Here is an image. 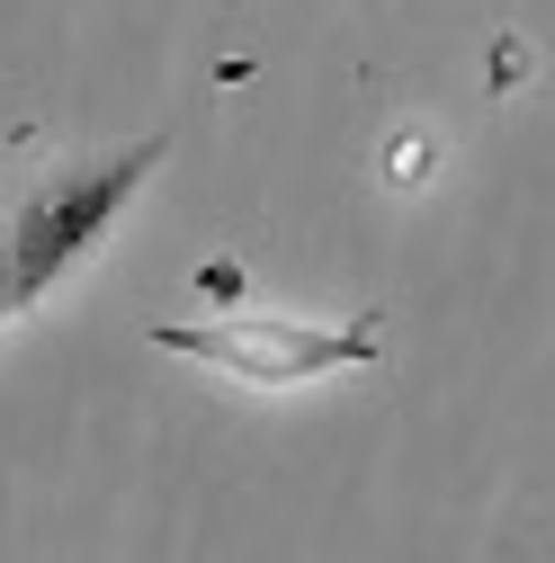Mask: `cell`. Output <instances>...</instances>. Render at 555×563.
Segmentation results:
<instances>
[{"mask_svg":"<svg viewBox=\"0 0 555 563\" xmlns=\"http://www.w3.org/2000/svg\"><path fill=\"white\" fill-rule=\"evenodd\" d=\"M153 349H179V358H197V367H216V376H233V385H251V394H287V385H314V376H331V367H368L377 358V313H359V322H296V313H233V322H153L144 331Z\"/></svg>","mask_w":555,"mask_h":563,"instance_id":"2","label":"cell"},{"mask_svg":"<svg viewBox=\"0 0 555 563\" xmlns=\"http://www.w3.org/2000/svg\"><path fill=\"white\" fill-rule=\"evenodd\" d=\"M162 153H171V134H144V144H126V153H108V162H81V170H63V179H36V197L19 206V224L0 233V313L36 305L54 277L134 206V188L162 170Z\"/></svg>","mask_w":555,"mask_h":563,"instance_id":"1","label":"cell"},{"mask_svg":"<svg viewBox=\"0 0 555 563\" xmlns=\"http://www.w3.org/2000/svg\"><path fill=\"white\" fill-rule=\"evenodd\" d=\"M0 322H10V313H0Z\"/></svg>","mask_w":555,"mask_h":563,"instance_id":"3","label":"cell"}]
</instances>
